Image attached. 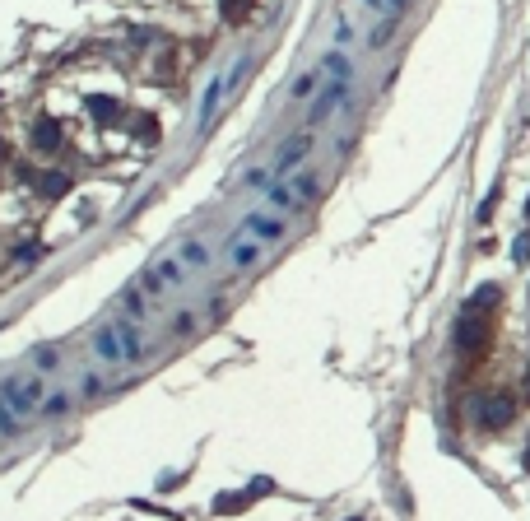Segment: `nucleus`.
<instances>
[{
  "instance_id": "7",
  "label": "nucleus",
  "mask_w": 530,
  "mask_h": 521,
  "mask_svg": "<svg viewBox=\"0 0 530 521\" xmlns=\"http://www.w3.org/2000/svg\"><path fill=\"white\" fill-rule=\"evenodd\" d=\"M117 336H121L126 363H140V358H144V336H140V326H135V322H117Z\"/></svg>"
},
{
  "instance_id": "20",
  "label": "nucleus",
  "mask_w": 530,
  "mask_h": 521,
  "mask_svg": "<svg viewBox=\"0 0 530 521\" xmlns=\"http://www.w3.org/2000/svg\"><path fill=\"white\" fill-rule=\"evenodd\" d=\"M19 429H24V419H19V414L0 400V438H19Z\"/></svg>"
},
{
  "instance_id": "16",
  "label": "nucleus",
  "mask_w": 530,
  "mask_h": 521,
  "mask_svg": "<svg viewBox=\"0 0 530 521\" xmlns=\"http://www.w3.org/2000/svg\"><path fill=\"white\" fill-rule=\"evenodd\" d=\"M261 260V242H233V265L237 270H251Z\"/></svg>"
},
{
  "instance_id": "8",
  "label": "nucleus",
  "mask_w": 530,
  "mask_h": 521,
  "mask_svg": "<svg viewBox=\"0 0 530 521\" xmlns=\"http://www.w3.org/2000/svg\"><path fill=\"white\" fill-rule=\"evenodd\" d=\"M94 349H98V358H108V363H126L117 326H103V331H98V336H94Z\"/></svg>"
},
{
  "instance_id": "25",
  "label": "nucleus",
  "mask_w": 530,
  "mask_h": 521,
  "mask_svg": "<svg viewBox=\"0 0 530 521\" xmlns=\"http://www.w3.org/2000/svg\"><path fill=\"white\" fill-rule=\"evenodd\" d=\"M140 289H144V293H163L168 284H163V279H158L154 270H140Z\"/></svg>"
},
{
  "instance_id": "6",
  "label": "nucleus",
  "mask_w": 530,
  "mask_h": 521,
  "mask_svg": "<svg viewBox=\"0 0 530 521\" xmlns=\"http://www.w3.org/2000/svg\"><path fill=\"white\" fill-rule=\"evenodd\" d=\"M242 229H247L256 242H280L289 224H284L280 215H247V219H242Z\"/></svg>"
},
{
  "instance_id": "3",
  "label": "nucleus",
  "mask_w": 530,
  "mask_h": 521,
  "mask_svg": "<svg viewBox=\"0 0 530 521\" xmlns=\"http://www.w3.org/2000/svg\"><path fill=\"white\" fill-rule=\"evenodd\" d=\"M516 419V400L507 396V391H493V396H484L479 400V424L488 433H498V429H507Z\"/></svg>"
},
{
  "instance_id": "17",
  "label": "nucleus",
  "mask_w": 530,
  "mask_h": 521,
  "mask_svg": "<svg viewBox=\"0 0 530 521\" xmlns=\"http://www.w3.org/2000/svg\"><path fill=\"white\" fill-rule=\"evenodd\" d=\"M247 503H251V493H219V498H214V512L233 517V512H242Z\"/></svg>"
},
{
  "instance_id": "23",
  "label": "nucleus",
  "mask_w": 530,
  "mask_h": 521,
  "mask_svg": "<svg viewBox=\"0 0 530 521\" xmlns=\"http://www.w3.org/2000/svg\"><path fill=\"white\" fill-rule=\"evenodd\" d=\"M321 70H326L330 79H349V75H354V70H349V61H344L340 51H330L326 61H321Z\"/></svg>"
},
{
  "instance_id": "1",
  "label": "nucleus",
  "mask_w": 530,
  "mask_h": 521,
  "mask_svg": "<svg viewBox=\"0 0 530 521\" xmlns=\"http://www.w3.org/2000/svg\"><path fill=\"white\" fill-rule=\"evenodd\" d=\"M493 345V312H475V307H461L456 317V349L461 358H479Z\"/></svg>"
},
{
  "instance_id": "4",
  "label": "nucleus",
  "mask_w": 530,
  "mask_h": 521,
  "mask_svg": "<svg viewBox=\"0 0 530 521\" xmlns=\"http://www.w3.org/2000/svg\"><path fill=\"white\" fill-rule=\"evenodd\" d=\"M307 154H312V131H302V135H293V140H284V149L275 154V177H289V172L298 168V163H302V158H307Z\"/></svg>"
},
{
  "instance_id": "27",
  "label": "nucleus",
  "mask_w": 530,
  "mask_h": 521,
  "mask_svg": "<svg viewBox=\"0 0 530 521\" xmlns=\"http://www.w3.org/2000/svg\"><path fill=\"white\" fill-rule=\"evenodd\" d=\"M270 177H275L270 168H251L247 172V186H270Z\"/></svg>"
},
{
  "instance_id": "14",
  "label": "nucleus",
  "mask_w": 530,
  "mask_h": 521,
  "mask_svg": "<svg viewBox=\"0 0 530 521\" xmlns=\"http://www.w3.org/2000/svg\"><path fill=\"white\" fill-rule=\"evenodd\" d=\"M70 410H75L70 391H51V396L42 400V414H47V419H61V414H70Z\"/></svg>"
},
{
  "instance_id": "28",
  "label": "nucleus",
  "mask_w": 530,
  "mask_h": 521,
  "mask_svg": "<svg viewBox=\"0 0 530 521\" xmlns=\"http://www.w3.org/2000/svg\"><path fill=\"white\" fill-rule=\"evenodd\" d=\"M526 396H530V372H526Z\"/></svg>"
},
{
  "instance_id": "19",
  "label": "nucleus",
  "mask_w": 530,
  "mask_h": 521,
  "mask_svg": "<svg viewBox=\"0 0 530 521\" xmlns=\"http://www.w3.org/2000/svg\"><path fill=\"white\" fill-rule=\"evenodd\" d=\"M316 89H321V70H307V75L293 79V98H312Z\"/></svg>"
},
{
  "instance_id": "10",
  "label": "nucleus",
  "mask_w": 530,
  "mask_h": 521,
  "mask_svg": "<svg viewBox=\"0 0 530 521\" xmlns=\"http://www.w3.org/2000/svg\"><path fill=\"white\" fill-rule=\"evenodd\" d=\"M154 275L163 279L168 289H177V284L187 279V265H182V256H163V260H158V265H154Z\"/></svg>"
},
{
  "instance_id": "2",
  "label": "nucleus",
  "mask_w": 530,
  "mask_h": 521,
  "mask_svg": "<svg viewBox=\"0 0 530 521\" xmlns=\"http://www.w3.org/2000/svg\"><path fill=\"white\" fill-rule=\"evenodd\" d=\"M0 400H5V405H10L19 419H28L33 410H42L47 386H42V377H37V372H33V377H19V372H10V377L0 382Z\"/></svg>"
},
{
  "instance_id": "12",
  "label": "nucleus",
  "mask_w": 530,
  "mask_h": 521,
  "mask_svg": "<svg viewBox=\"0 0 530 521\" xmlns=\"http://www.w3.org/2000/svg\"><path fill=\"white\" fill-rule=\"evenodd\" d=\"M33 149H42V154H51V149H56V144H61V131H56V126H51V122H37V126H33Z\"/></svg>"
},
{
  "instance_id": "22",
  "label": "nucleus",
  "mask_w": 530,
  "mask_h": 521,
  "mask_svg": "<svg viewBox=\"0 0 530 521\" xmlns=\"http://www.w3.org/2000/svg\"><path fill=\"white\" fill-rule=\"evenodd\" d=\"M289 186H293L298 205H307V200L316 196V177H312V172H302V177H293V182H289Z\"/></svg>"
},
{
  "instance_id": "9",
  "label": "nucleus",
  "mask_w": 530,
  "mask_h": 521,
  "mask_svg": "<svg viewBox=\"0 0 530 521\" xmlns=\"http://www.w3.org/2000/svg\"><path fill=\"white\" fill-rule=\"evenodd\" d=\"M265 191H270V210H280V215H293V210H302V205H298V196H293V186H289V182H270Z\"/></svg>"
},
{
  "instance_id": "18",
  "label": "nucleus",
  "mask_w": 530,
  "mask_h": 521,
  "mask_svg": "<svg viewBox=\"0 0 530 521\" xmlns=\"http://www.w3.org/2000/svg\"><path fill=\"white\" fill-rule=\"evenodd\" d=\"M121 312H126V322H144V298L135 289H126L121 293Z\"/></svg>"
},
{
  "instance_id": "26",
  "label": "nucleus",
  "mask_w": 530,
  "mask_h": 521,
  "mask_svg": "<svg viewBox=\"0 0 530 521\" xmlns=\"http://www.w3.org/2000/svg\"><path fill=\"white\" fill-rule=\"evenodd\" d=\"M37 256H42V247H19V251H15L19 265H37Z\"/></svg>"
},
{
  "instance_id": "15",
  "label": "nucleus",
  "mask_w": 530,
  "mask_h": 521,
  "mask_svg": "<svg viewBox=\"0 0 530 521\" xmlns=\"http://www.w3.org/2000/svg\"><path fill=\"white\" fill-rule=\"evenodd\" d=\"M177 256H182V265H187V270H200V265H210V251H205V242H182V251H177Z\"/></svg>"
},
{
  "instance_id": "21",
  "label": "nucleus",
  "mask_w": 530,
  "mask_h": 521,
  "mask_svg": "<svg viewBox=\"0 0 530 521\" xmlns=\"http://www.w3.org/2000/svg\"><path fill=\"white\" fill-rule=\"evenodd\" d=\"M65 191H70V177H65V172H47V177H42V196H65Z\"/></svg>"
},
{
  "instance_id": "11",
  "label": "nucleus",
  "mask_w": 530,
  "mask_h": 521,
  "mask_svg": "<svg viewBox=\"0 0 530 521\" xmlns=\"http://www.w3.org/2000/svg\"><path fill=\"white\" fill-rule=\"evenodd\" d=\"M498 303H502V289H498V284H479V289L470 293L465 307H475V312H493Z\"/></svg>"
},
{
  "instance_id": "24",
  "label": "nucleus",
  "mask_w": 530,
  "mask_h": 521,
  "mask_svg": "<svg viewBox=\"0 0 530 521\" xmlns=\"http://www.w3.org/2000/svg\"><path fill=\"white\" fill-rule=\"evenodd\" d=\"M251 5H256V0H223V19H228V24H242V19L251 15Z\"/></svg>"
},
{
  "instance_id": "13",
  "label": "nucleus",
  "mask_w": 530,
  "mask_h": 521,
  "mask_svg": "<svg viewBox=\"0 0 530 521\" xmlns=\"http://www.w3.org/2000/svg\"><path fill=\"white\" fill-rule=\"evenodd\" d=\"M56 363H61V345H37L33 349V368L37 372H56Z\"/></svg>"
},
{
  "instance_id": "5",
  "label": "nucleus",
  "mask_w": 530,
  "mask_h": 521,
  "mask_svg": "<svg viewBox=\"0 0 530 521\" xmlns=\"http://www.w3.org/2000/svg\"><path fill=\"white\" fill-rule=\"evenodd\" d=\"M344 98H349V79H330L326 89L316 93V103H312V112H307V122H312V126H321V122L330 117V112H335V108L344 103Z\"/></svg>"
}]
</instances>
